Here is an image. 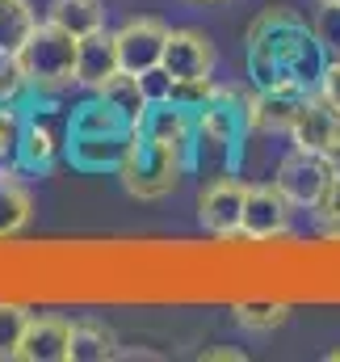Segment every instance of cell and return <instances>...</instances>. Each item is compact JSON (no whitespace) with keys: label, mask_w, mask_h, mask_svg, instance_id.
Returning <instances> with one entry per match:
<instances>
[{"label":"cell","mask_w":340,"mask_h":362,"mask_svg":"<svg viewBox=\"0 0 340 362\" xmlns=\"http://www.w3.org/2000/svg\"><path fill=\"white\" fill-rule=\"evenodd\" d=\"M244 47L256 89H315L328 64L324 42L294 4H265L248 21Z\"/></svg>","instance_id":"cell-1"},{"label":"cell","mask_w":340,"mask_h":362,"mask_svg":"<svg viewBox=\"0 0 340 362\" xmlns=\"http://www.w3.org/2000/svg\"><path fill=\"white\" fill-rule=\"evenodd\" d=\"M248 131H253L248 97L240 89H231V85H214L206 105L193 114V160H189V169L223 173L240 156Z\"/></svg>","instance_id":"cell-2"},{"label":"cell","mask_w":340,"mask_h":362,"mask_svg":"<svg viewBox=\"0 0 340 362\" xmlns=\"http://www.w3.org/2000/svg\"><path fill=\"white\" fill-rule=\"evenodd\" d=\"M76 55H80V38L68 34L63 25L47 21V17L13 51V59L25 76V89L34 93H59L68 85H76Z\"/></svg>","instance_id":"cell-3"},{"label":"cell","mask_w":340,"mask_h":362,"mask_svg":"<svg viewBox=\"0 0 340 362\" xmlns=\"http://www.w3.org/2000/svg\"><path fill=\"white\" fill-rule=\"evenodd\" d=\"M122 185L130 198L139 202H156V198H169L172 189L185 177V160L172 152L169 144L152 139L143 127H135L130 135V148H126V160H122Z\"/></svg>","instance_id":"cell-4"},{"label":"cell","mask_w":340,"mask_h":362,"mask_svg":"<svg viewBox=\"0 0 340 362\" xmlns=\"http://www.w3.org/2000/svg\"><path fill=\"white\" fill-rule=\"evenodd\" d=\"M336 177V160L328 152H311V148H290L281 160H277V173L273 185L290 198V206H303L311 211L320 202V194L328 189V181Z\"/></svg>","instance_id":"cell-5"},{"label":"cell","mask_w":340,"mask_h":362,"mask_svg":"<svg viewBox=\"0 0 340 362\" xmlns=\"http://www.w3.org/2000/svg\"><path fill=\"white\" fill-rule=\"evenodd\" d=\"M135 131H68L63 135V156L72 160V169L80 173H105V169H122L126 148H130Z\"/></svg>","instance_id":"cell-6"},{"label":"cell","mask_w":340,"mask_h":362,"mask_svg":"<svg viewBox=\"0 0 340 362\" xmlns=\"http://www.w3.org/2000/svg\"><path fill=\"white\" fill-rule=\"evenodd\" d=\"M114 42H118V64H122V72L143 76L147 68H156V64L164 59L169 25L156 21V17H130L122 30H114Z\"/></svg>","instance_id":"cell-7"},{"label":"cell","mask_w":340,"mask_h":362,"mask_svg":"<svg viewBox=\"0 0 340 362\" xmlns=\"http://www.w3.org/2000/svg\"><path fill=\"white\" fill-rule=\"evenodd\" d=\"M290 198L260 181V185H248V198H244V219H240V236L248 240H277L290 232Z\"/></svg>","instance_id":"cell-8"},{"label":"cell","mask_w":340,"mask_h":362,"mask_svg":"<svg viewBox=\"0 0 340 362\" xmlns=\"http://www.w3.org/2000/svg\"><path fill=\"white\" fill-rule=\"evenodd\" d=\"M244 198H248V185L236 177H214L202 198H198V219L210 236H236L240 232V219H244Z\"/></svg>","instance_id":"cell-9"},{"label":"cell","mask_w":340,"mask_h":362,"mask_svg":"<svg viewBox=\"0 0 340 362\" xmlns=\"http://www.w3.org/2000/svg\"><path fill=\"white\" fill-rule=\"evenodd\" d=\"M172 81H206L214 76V42L202 30H169L164 59Z\"/></svg>","instance_id":"cell-10"},{"label":"cell","mask_w":340,"mask_h":362,"mask_svg":"<svg viewBox=\"0 0 340 362\" xmlns=\"http://www.w3.org/2000/svg\"><path fill=\"white\" fill-rule=\"evenodd\" d=\"M17 362H68L72 358V320L63 316H34L17 346Z\"/></svg>","instance_id":"cell-11"},{"label":"cell","mask_w":340,"mask_h":362,"mask_svg":"<svg viewBox=\"0 0 340 362\" xmlns=\"http://www.w3.org/2000/svg\"><path fill=\"white\" fill-rule=\"evenodd\" d=\"M315 89H256L248 97V122H253V131H286L290 135V127H294V118H298V110L307 105V97Z\"/></svg>","instance_id":"cell-12"},{"label":"cell","mask_w":340,"mask_h":362,"mask_svg":"<svg viewBox=\"0 0 340 362\" xmlns=\"http://www.w3.org/2000/svg\"><path fill=\"white\" fill-rule=\"evenodd\" d=\"M336 127H340V110L328 97L311 93L307 105L298 110L294 127H290V139H294V148H311V152H328V156H332V148H336Z\"/></svg>","instance_id":"cell-13"},{"label":"cell","mask_w":340,"mask_h":362,"mask_svg":"<svg viewBox=\"0 0 340 362\" xmlns=\"http://www.w3.org/2000/svg\"><path fill=\"white\" fill-rule=\"evenodd\" d=\"M139 127H143L152 139L169 144L172 152L185 160V169H189V160H193V114H189V110H181L176 101H152Z\"/></svg>","instance_id":"cell-14"},{"label":"cell","mask_w":340,"mask_h":362,"mask_svg":"<svg viewBox=\"0 0 340 362\" xmlns=\"http://www.w3.org/2000/svg\"><path fill=\"white\" fill-rule=\"evenodd\" d=\"M63 135H68V131H59L47 114L25 118L21 139H17V160H21L30 173H47V169L63 156Z\"/></svg>","instance_id":"cell-15"},{"label":"cell","mask_w":340,"mask_h":362,"mask_svg":"<svg viewBox=\"0 0 340 362\" xmlns=\"http://www.w3.org/2000/svg\"><path fill=\"white\" fill-rule=\"evenodd\" d=\"M114 72H122L114 34H109V30H92V34H85V38H80V55H76V85L97 89V85H105Z\"/></svg>","instance_id":"cell-16"},{"label":"cell","mask_w":340,"mask_h":362,"mask_svg":"<svg viewBox=\"0 0 340 362\" xmlns=\"http://www.w3.org/2000/svg\"><path fill=\"white\" fill-rule=\"evenodd\" d=\"M30 215H34V194L25 189V181L17 177L13 169L0 165V240L25 232Z\"/></svg>","instance_id":"cell-17"},{"label":"cell","mask_w":340,"mask_h":362,"mask_svg":"<svg viewBox=\"0 0 340 362\" xmlns=\"http://www.w3.org/2000/svg\"><path fill=\"white\" fill-rule=\"evenodd\" d=\"M92 93H97L101 101H109V105H114V110H118L130 127H139V122H143V114H147V105H152L135 72H114L105 85H97Z\"/></svg>","instance_id":"cell-18"},{"label":"cell","mask_w":340,"mask_h":362,"mask_svg":"<svg viewBox=\"0 0 340 362\" xmlns=\"http://www.w3.org/2000/svg\"><path fill=\"white\" fill-rule=\"evenodd\" d=\"M47 21H55L68 34L85 38L92 30H105V4L101 0H51L47 4Z\"/></svg>","instance_id":"cell-19"},{"label":"cell","mask_w":340,"mask_h":362,"mask_svg":"<svg viewBox=\"0 0 340 362\" xmlns=\"http://www.w3.org/2000/svg\"><path fill=\"white\" fill-rule=\"evenodd\" d=\"M118 358V337L101 320H76L72 325V358L68 362H105Z\"/></svg>","instance_id":"cell-20"},{"label":"cell","mask_w":340,"mask_h":362,"mask_svg":"<svg viewBox=\"0 0 340 362\" xmlns=\"http://www.w3.org/2000/svg\"><path fill=\"white\" fill-rule=\"evenodd\" d=\"M34 25H38V13L30 0H0V55H13Z\"/></svg>","instance_id":"cell-21"},{"label":"cell","mask_w":340,"mask_h":362,"mask_svg":"<svg viewBox=\"0 0 340 362\" xmlns=\"http://www.w3.org/2000/svg\"><path fill=\"white\" fill-rule=\"evenodd\" d=\"M236 320L248 333H273V329H281L290 320V308L273 303V299H265V303H236Z\"/></svg>","instance_id":"cell-22"},{"label":"cell","mask_w":340,"mask_h":362,"mask_svg":"<svg viewBox=\"0 0 340 362\" xmlns=\"http://www.w3.org/2000/svg\"><path fill=\"white\" fill-rule=\"evenodd\" d=\"M30 320H34L30 308H21V303H4V299H0V358H13V354H17V346H21Z\"/></svg>","instance_id":"cell-23"},{"label":"cell","mask_w":340,"mask_h":362,"mask_svg":"<svg viewBox=\"0 0 340 362\" xmlns=\"http://www.w3.org/2000/svg\"><path fill=\"white\" fill-rule=\"evenodd\" d=\"M311 30H315V38L324 42L328 55H340V0H324V4L315 8Z\"/></svg>","instance_id":"cell-24"},{"label":"cell","mask_w":340,"mask_h":362,"mask_svg":"<svg viewBox=\"0 0 340 362\" xmlns=\"http://www.w3.org/2000/svg\"><path fill=\"white\" fill-rule=\"evenodd\" d=\"M311 211H315L324 236H340V169H336V177L328 181V189L320 194V202H315Z\"/></svg>","instance_id":"cell-25"},{"label":"cell","mask_w":340,"mask_h":362,"mask_svg":"<svg viewBox=\"0 0 340 362\" xmlns=\"http://www.w3.org/2000/svg\"><path fill=\"white\" fill-rule=\"evenodd\" d=\"M210 89H214V76H206V81H176L169 101H176V105H181V110H189V114H198V110L206 105Z\"/></svg>","instance_id":"cell-26"},{"label":"cell","mask_w":340,"mask_h":362,"mask_svg":"<svg viewBox=\"0 0 340 362\" xmlns=\"http://www.w3.org/2000/svg\"><path fill=\"white\" fill-rule=\"evenodd\" d=\"M139 85H143V93H147V101H169L176 81L169 76V68H164V64H156V68H147V72L139 76Z\"/></svg>","instance_id":"cell-27"},{"label":"cell","mask_w":340,"mask_h":362,"mask_svg":"<svg viewBox=\"0 0 340 362\" xmlns=\"http://www.w3.org/2000/svg\"><path fill=\"white\" fill-rule=\"evenodd\" d=\"M315 93H320V97H328V101L340 110V55H328V64H324V76H320Z\"/></svg>","instance_id":"cell-28"},{"label":"cell","mask_w":340,"mask_h":362,"mask_svg":"<svg viewBox=\"0 0 340 362\" xmlns=\"http://www.w3.org/2000/svg\"><path fill=\"white\" fill-rule=\"evenodd\" d=\"M248 354L244 350H206L202 354V362H244Z\"/></svg>","instance_id":"cell-29"},{"label":"cell","mask_w":340,"mask_h":362,"mask_svg":"<svg viewBox=\"0 0 340 362\" xmlns=\"http://www.w3.org/2000/svg\"><path fill=\"white\" fill-rule=\"evenodd\" d=\"M328 362H340V350H328Z\"/></svg>","instance_id":"cell-30"},{"label":"cell","mask_w":340,"mask_h":362,"mask_svg":"<svg viewBox=\"0 0 340 362\" xmlns=\"http://www.w3.org/2000/svg\"><path fill=\"white\" fill-rule=\"evenodd\" d=\"M193 4H219V0H193Z\"/></svg>","instance_id":"cell-31"},{"label":"cell","mask_w":340,"mask_h":362,"mask_svg":"<svg viewBox=\"0 0 340 362\" xmlns=\"http://www.w3.org/2000/svg\"><path fill=\"white\" fill-rule=\"evenodd\" d=\"M315 4H324V0H315Z\"/></svg>","instance_id":"cell-32"}]
</instances>
